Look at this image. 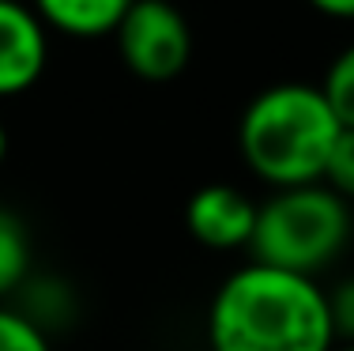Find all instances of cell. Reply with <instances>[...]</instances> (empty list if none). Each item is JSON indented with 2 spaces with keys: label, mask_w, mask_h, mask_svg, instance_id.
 Masks as SVG:
<instances>
[{
  "label": "cell",
  "mask_w": 354,
  "mask_h": 351,
  "mask_svg": "<svg viewBox=\"0 0 354 351\" xmlns=\"http://www.w3.org/2000/svg\"><path fill=\"white\" fill-rule=\"evenodd\" d=\"M335 325L328 291L313 276L272 264H241L218 283L207 310L212 351H332Z\"/></svg>",
  "instance_id": "cell-1"
},
{
  "label": "cell",
  "mask_w": 354,
  "mask_h": 351,
  "mask_svg": "<svg viewBox=\"0 0 354 351\" xmlns=\"http://www.w3.org/2000/svg\"><path fill=\"white\" fill-rule=\"evenodd\" d=\"M335 121L320 87L275 83L252 95L238 121L241 159L272 189H298L324 181V166L339 140Z\"/></svg>",
  "instance_id": "cell-2"
},
{
  "label": "cell",
  "mask_w": 354,
  "mask_h": 351,
  "mask_svg": "<svg viewBox=\"0 0 354 351\" xmlns=\"http://www.w3.org/2000/svg\"><path fill=\"white\" fill-rule=\"evenodd\" d=\"M351 242V204L324 181L298 189H275L257 208L252 261L283 272L313 276L335 261Z\"/></svg>",
  "instance_id": "cell-3"
},
{
  "label": "cell",
  "mask_w": 354,
  "mask_h": 351,
  "mask_svg": "<svg viewBox=\"0 0 354 351\" xmlns=\"http://www.w3.org/2000/svg\"><path fill=\"white\" fill-rule=\"evenodd\" d=\"M113 38L124 69L147 83L177 80L192 57V30L170 0H132Z\"/></svg>",
  "instance_id": "cell-4"
},
{
  "label": "cell",
  "mask_w": 354,
  "mask_h": 351,
  "mask_svg": "<svg viewBox=\"0 0 354 351\" xmlns=\"http://www.w3.org/2000/svg\"><path fill=\"white\" fill-rule=\"evenodd\" d=\"M49 61L46 23L23 0H0V98L30 91Z\"/></svg>",
  "instance_id": "cell-5"
},
{
  "label": "cell",
  "mask_w": 354,
  "mask_h": 351,
  "mask_svg": "<svg viewBox=\"0 0 354 351\" xmlns=\"http://www.w3.org/2000/svg\"><path fill=\"white\" fill-rule=\"evenodd\" d=\"M257 208L252 200L234 186H204L189 197V208H185V223H189V234L207 249H241L252 242V231H257Z\"/></svg>",
  "instance_id": "cell-6"
},
{
  "label": "cell",
  "mask_w": 354,
  "mask_h": 351,
  "mask_svg": "<svg viewBox=\"0 0 354 351\" xmlns=\"http://www.w3.org/2000/svg\"><path fill=\"white\" fill-rule=\"evenodd\" d=\"M46 30H61L68 38H102L121 27L132 0H30Z\"/></svg>",
  "instance_id": "cell-7"
},
{
  "label": "cell",
  "mask_w": 354,
  "mask_h": 351,
  "mask_svg": "<svg viewBox=\"0 0 354 351\" xmlns=\"http://www.w3.org/2000/svg\"><path fill=\"white\" fill-rule=\"evenodd\" d=\"M30 280V231L23 215L0 208V298L23 291Z\"/></svg>",
  "instance_id": "cell-8"
},
{
  "label": "cell",
  "mask_w": 354,
  "mask_h": 351,
  "mask_svg": "<svg viewBox=\"0 0 354 351\" xmlns=\"http://www.w3.org/2000/svg\"><path fill=\"white\" fill-rule=\"evenodd\" d=\"M320 95L328 98L335 121L343 129H354V46H347L328 64L324 80H320Z\"/></svg>",
  "instance_id": "cell-9"
},
{
  "label": "cell",
  "mask_w": 354,
  "mask_h": 351,
  "mask_svg": "<svg viewBox=\"0 0 354 351\" xmlns=\"http://www.w3.org/2000/svg\"><path fill=\"white\" fill-rule=\"evenodd\" d=\"M0 351H53V344L30 317L0 306Z\"/></svg>",
  "instance_id": "cell-10"
},
{
  "label": "cell",
  "mask_w": 354,
  "mask_h": 351,
  "mask_svg": "<svg viewBox=\"0 0 354 351\" xmlns=\"http://www.w3.org/2000/svg\"><path fill=\"white\" fill-rule=\"evenodd\" d=\"M324 186L347 204H354V129H343L339 140H335L332 159L324 166Z\"/></svg>",
  "instance_id": "cell-11"
},
{
  "label": "cell",
  "mask_w": 354,
  "mask_h": 351,
  "mask_svg": "<svg viewBox=\"0 0 354 351\" xmlns=\"http://www.w3.org/2000/svg\"><path fill=\"white\" fill-rule=\"evenodd\" d=\"M328 306H332L335 340L354 344V280H343L335 291H328Z\"/></svg>",
  "instance_id": "cell-12"
},
{
  "label": "cell",
  "mask_w": 354,
  "mask_h": 351,
  "mask_svg": "<svg viewBox=\"0 0 354 351\" xmlns=\"http://www.w3.org/2000/svg\"><path fill=\"white\" fill-rule=\"evenodd\" d=\"M328 19H354V0H309Z\"/></svg>",
  "instance_id": "cell-13"
},
{
  "label": "cell",
  "mask_w": 354,
  "mask_h": 351,
  "mask_svg": "<svg viewBox=\"0 0 354 351\" xmlns=\"http://www.w3.org/2000/svg\"><path fill=\"white\" fill-rule=\"evenodd\" d=\"M4 159H8V132H4V125H0V166H4Z\"/></svg>",
  "instance_id": "cell-14"
},
{
  "label": "cell",
  "mask_w": 354,
  "mask_h": 351,
  "mask_svg": "<svg viewBox=\"0 0 354 351\" xmlns=\"http://www.w3.org/2000/svg\"><path fill=\"white\" fill-rule=\"evenodd\" d=\"M332 351H354V344H335Z\"/></svg>",
  "instance_id": "cell-15"
}]
</instances>
